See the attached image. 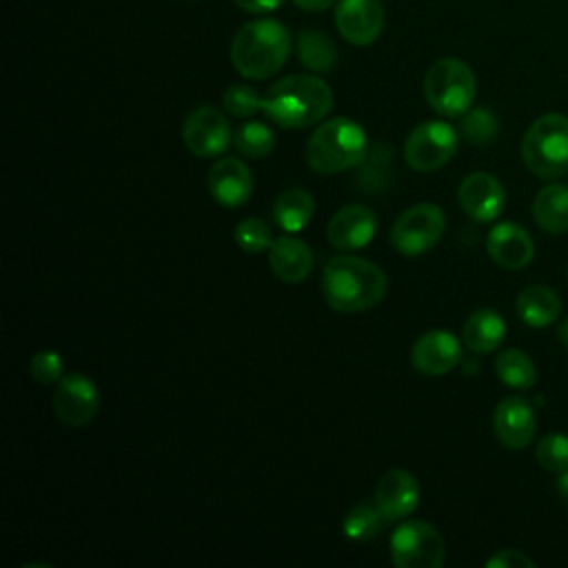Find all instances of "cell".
Instances as JSON below:
<instances>
[{
  "mask_svg": "<svg viewBox=\"0 0 568 568\" xmlns=\"http://www.w3.org/2000/svg\"><path fill=\"white\" fill-rule=\"evenodd\" d=\"M386 273L371 260L357 255H335L322 273V293L337 313H359L382 302L386 295Z\"/></svg>",
  "mask_w": 568,
  "mask_h": 568,
  "instance_id": "6da1fadb",
  "label": "cell"
},
{
  "mask_svg": "<svg viewBox=\"0 0 568 568\" xmlns=\"http://www.w3.org/2000/svg\"><path fill=\"white\" fill-rule=\"evenodd\" d=\"M333 109V91L311 73L284 75L262 95V111L282 129H304L322 122Z\"/></svg>",
  "mask_w": 568,
  "mask_h": 568,
  "instance_id": "7a4b0ae2",
  "label": "cell"
},
{
  "mask_svg": "<svg viewBox=\"0 0 568 568\" xmlns=\"http://www.w3.org/2000/svg\"><path fill=\"white\" fill-rule=\"evenodd\" d=\"M293 49L291 31L271 18L246 22L231 42V62L242 78L266 80L288 60Z\"/></svg>",
  "mask_w": 568,
  "mask_h": 568,
  "instance_id": "3957f363",
  "label": "cell"
},
{
  "mask_svg": "<svg viewBox=\"0 0 568 568\" xmlns=\"http://www.w3.org/2000/svg\"><path fill=\"white\" fill-rule=\"evenodd\" d=\"M366 155V133L351 118H331L311 133L304 158L315 173H342L357 166Z\"/></svg>",
  "mask_w": 568,
  "mask_h": 568,
  "instance_id": "277c9868",
  "label": "cell"
},
{
  "mask_svg": "<svg viewBox=\"0 0 568 568\" xmlns=\"http://www.w3.org/2000/svg\"><path fill=\"white\" fill-rule=\"evenodd\" d=\"M521 160L532 175L544 180L568 173V118L564 113L537 118L524 133Z\"/></svg>",
  "mask_w": 568,
  "mask_h": 568,
  "instance_id": "5b68a950",
  "label": "cell"
},
{
  "mask_svg": "<svg viewBox=\"0 0 568 568\" xmlns=\"http://www.w3.org/2000/svg\"><path fill=\"white\" fill-rule=\"evenodd\" d=\"M475 93V73L459 58H439L428 67L424 75V98L428 106L439 115H464L473 106Z\"/></svg>",
  "mask_w": 568,
  "mask_h": 568,
  "instance_id": "8992f818",
  "label": "cell"
},
{
  "mask_svg": "<svg viewBox=\"0 0 568 568\" xmlns=\"http://www.w3.org/2000/svg\"><path fill=\"white\" fill-rule=\"evenodd\" d=\"M446 231L444 211L433 202H419L397 215L388 240L393 248L406 257L430 251Z\"/></svg>",
  "mask_w": 568,
  "mask_h": 568,
  "instance_id": "52a82bcc",
  "label": "cell"
},
{
  "mask_svg": "<svg viewBox=\"0 0 568 568\" xmlns=\"http://www.w3.org/2000/svg\"><path fill=\"white\" fill-rule=\"evenodd\" d=\"M390 561L397 568H439L446 559L444 537L422 519L404 521L390 535Z\"/></svg>",
  "mask_w": 568,
  "mask_h": 568,
  "instance_id": "ba28073f",
  "label": "cell"
},
{
  "mask_svg": "<svg viewBox=\"0 0 568 568\" xmlns=\"http://www.w3.org/2000/svg\"><path fill=\"white\" fill-rule=\"evenodd\" d=\"M457 146L459 135L450 124L442 120H428L408 133L404 142V160L410 169L428 173L448 164L457 153Z\"/></svg>",
  "mask_w": 568,
  "mask_h": 568,
  "instance_id": "9c48e42d",
  "label": "cell"
},
{
  "mask_svg": "<svg viewBox=\"0 0 568 568\" xmlns=\"http://www.w3.org/2000/svg\"><path fill=\"white\" fill-rule=\"evenodd\" d=\"M100 408V393L93 379L84 373L62 375L53 390V413L69 428L87 426Z\"/></svg>",
  "mask_w": 568,
  "mask_h": 568,
  "instance_id": "30bf717a",
  "label": "cell"
},
{
  "mask_svg": "<svg viewBox=\"0 0 568 568\" xmlns=\"http://www.w3.org/2000/svg\"><path fill=\"white\" fill-rule=\"evenodd\" d=\"M182 140L186 149L197 158H213L224 153L231 142V124L215 106L193 109L182 124Z\"/></svg>",
  "mask_w": 568,
  "mask_h": 568,
  "instance_id": "8fae6325",
  "label": "cell"
},
{
  "mask_svg": "<svg viewBox=\"0 0 568 568\" xmlns=\"http://www.w3.org/2000/svg\"><path fill=\"white\" fill-rule=\"evenodd\" d=\"M493 430L501 446L510 450L526 448L537 433V415L532 404L521 395L504 397L493 410Z\"/></svg>",
  "mask_w": 568,
  "mask_h": 568,
  "instance_id": "7c38bea8",
  "label": "cell"
},
{
  "mask_svg": "<svg viewBox=\"0 0 568 568\" xmlns=\"http://www.w3.org/2000/svg\"><path fill=\"white\" fill-rule=\"evenodd\" d=\"M335 24L348 44L368 47L384 29V7L379 0H337Z\"/></svg>",
  "mask_w": 568,
  "mask_h": 568,
  "instance_id": "4fadbf2b",
  "label": "cell"
},
{
  "mask_svg": "<svg viewBox=\"0 0 568 568\" xmlns=\"http://www.w3.org/2000/svg\"><path fill=\"white\" fill-rule=\"evenodd\" d=\"M457 202L475 222H493L504 211L506 191L495 175L475 171L462 180L457 189Z\"/></svg>",
  "mask_w": 568,
  "mask_h": 568,
  "instance_id": "5bb4252c",
  "label": "cell"
},
{
  "mask_svg": "<svg viewBox=\"0 0 568 568\" xmlns=\"http://www.w3.org/2000/svg\"><path fill=\"white\" fill-rule=\"evenodd\" d=\"M377 231V217L371 206L353 202L342 206L326 226V237L333 248L357 251L364 248Z\"/></svg>",
  "mask_w": 568,
  "mask_h": 568,
  "instance_id": "9a60e30c",
  "label": "cell"
},
{
  "mask_svg": "<svg viewBox=\"0 0 568 568\" xmlns=\"http://www.w3.org/2000/svg\"><path fill=\"white\" fill-rule=\"evenodd\" d=\"M462 359V344L450 331H428L410 348V364L417 373L439 377L450 373Z\"/></svg>",
  "mask_w": 568,
  "mask_h": 568,
  "instance_id": "2e32d148",
  "label": "cell"
},
{
  "mask_svg": "<svg viewBox=\"0 0 568 568\" xmlns=\"http://www.w3.org/2000/svg\"><path fill=\"white\" fill-rule=\"evenodd\" d=\"M419 504V484L413 473L393 468L375 484V506L388 521L408 517Z\"/></svg>",
  "mask_w": 568,
  "mask_h": 568,
  "instance_id": "e0dca14e",
  "label": "cell"
},
{
  "mask_svg": "<svg viewBox=\"0 0 568 568\" xmlns=\"http://www.w3.org/2000/svg\"><path fill=\"white\" fill-rule=\"evenodd\" d=\"M209 193L226 209H237L253 193V173L237 158H222L209 169Z\"/></svg>",
  "mask_w": 568,
  "mask_h": 568,
  "instance_id": "ac0fdd59",
  "label": "cell"
},
{
  "mask_svg": "<svg viewBox=\"0 0 568 568\" xmlns=\"http://www.w3.org/2000/svg\"><path fill=\"white\" fill-rule=\"evenodd\" d=\"M486 251L495 264L508 271H519L530 264L535 244L528 231L515 222H501L490 229L486 237Z\"/></svg>",
  "mask_w": 568,
  "mask_h": 568,
  "instance_id": "d6986e66",
  "label": "cell"
},
{
  "mask_svg": "<svg viewBox=\"0 0 568 568\" xmlns=\"http://www.w3.org/2000/svg\"><path fill=\"white\" fill-rule=\"evenodd\" d=\"M266 253L271 271L286 284H300L313 271V251L304 240L295 235L275 237Z\"/></svg>",
  "mask_w": 568,
  "mask_h": 568,
  "instance_id": "ffe728a7",
  "label": "cell"
},
{
  "mask_svg": "<svg viewBox=\"0 0 568 568\" xmlns=\"http://www.w3.org/2000/svg\"><path fill=\"white\" fill-rule=\"evenodd\" d=\"M506 335L504 317L493 308H477L462 328V339L473 353H493Z\"/></svg>",
  "mask_w": 568,
  "mask_h": 568,
  "instance_id": "44dd1931",
  "label": "cell"
},
{
  "mask_svg": "<svg viewBox=\"0 0 568 568\" xmlns=\"http://www.w3.org/2000/svg\"><path fill=\"white\" fill-rule=\"evenodd\" d=\"M561 313L559 295L544 284H530L517 295V315L532 328L550 326Z\"/></svg>",
  "mask_w": 568,
  "mask_h": 568,
  "instance_id": "7402d4cb",
  "label": "cell"
},
{
  "mask_svg": "<svg viewBox=\"0 0 568 568\" xmlns=\"http://www.w3.org/2000/svg\"><path fill=\"white\" fill-rule=\"evenodd\" d=\"M532 217L546 233L568 231V184L550 182L532 200Z\"/></svg>",
  "mask_w": 568,
  "mask_h": 568,
  "instance_id": "603a6c76",
  "label": "cell"
},
{
  "mask_svg": "<svg viewBox=\"0 0 568 568\" xmlns=\"http://www.w3.org/2000/svg\"><path fill=\"white\" fill-rule=\"evenodd\" d=\"M315 213V200L306 189L291 186L273 202V220L286 233L302 231Z\"/></svg>",
  "mask_w": 568,
  "mask_h": 568,
  "instance_id": "cb8c5ba5",
  "label": "cell"
},
{
  "mask_svg": "<svg viewBox=\"0 0 568 568\" xmlns=\"http://www.w3.org/2000/svg\"><path fill=\"white\" fill-rule=\"evenodd\" d=\"M297 60L315 73H328L337 64V49L331 36L315 29H304L295 42Z\"/></svg>",
  "mask_w": 568,
  "mask_h": 568,
  "instance_id": "d4e9b609",
  "label": "cell"
},
{
  "mask_svg": "<svg viewBox=\"0 0 568 568\" xmlns=\"http://www.w3.org/2000/svg\"><path fill=\"white\" fill-rule=\"evenodd\" d=\"M497 377L510 388H530L537 382V368L532 359L519 348H506L495 357Z\"/></svg>",
  "mask_w": 568,
  "mask_h": 568,
  "instance_id": "484cf974",
  "label": "cell"
},
{
  "mask_svg": "<svg viewBox=\"0 0 568 568\" xmlns=\"http://www.w3.org/2000/svg\"><path fill=\"white\" fill-rule=\"evenodd\" d=\"M233 146L253 160H260L264 155H268L275 149V135L273 131L257 120L244 122L235 133H233Z\"/></svg>",
  "mask_w": 568,
  "mask_h": 568,
  "instance_id": "4316f807",
  "label": "cell"
},
{
  "mask_svg": "<svg viewBox=\"0 0 568 568\" xmlns=\"http://www.w3.org/2000/svg\"><path fill=\"white\" fill-rule=\"evenodd\" d=\"M384 515L379 513L377 506H371V504H357L353 506L344 519H342V530L348 539L353 541H368L373 539L382 526H384Z\"/></svg>",
  "mask_w": 568,
  "mask_h": 568,
  "instance_id": "83f0119b",
  "label": "cell"
},
{
  "mask_svg": "<svg viewBox=\"0 0 568 568\" xmlns=\"http://www.w3.org/2000/svg\"><path fill=\"white\" fill-rule=\"evenodd\" d=\"M499 133V120L497 115L486 109V106H475L468 109L462 115V135L470 142V144H490Z\"/></svg>",
  "mask_w": 568,
  "mask_h": 568,
  "instance_id": "f1b7e54d",
  "label": "cell"
},
{
  "mask_svg": "<svg viewBox=\"0 0 568 568\" xmlns=\"http://www.w3.org/2000/svg\"><path fill=\"white\" fill-rule=\"evenodd\" d=\"M537 464L548 473H566L568 470V435L550 433L537 442L535 448Z\"/></svg>",
  "mask_w": 568,
  "mask_h": 568,
  "instance_id": "f546056e",
  "label": "cell"
},
{
  "mask_svg": "<svg viewBox=\"0 0 568 568\" xmlns=\"http://www.w3.org/2000/svg\"><path fill=\"white\" fill-rule=\"evenodd\" d=\"M233 237L235 244L246 253H264L275 240L271 237V229L266 226V222L260 217H244L242 222H237Z\"/></svg>",
  "mask_w": 568,
  "mask_h": 568,
  "instance_id": "4dcf8cb0",
  "label": "cell"
},
{
  "mask_svg": "<svg viewBox=\"0 0 568 568\" xmlns=\"http://www.w3.org/2000/svg\"><path fill=\"white\" fill-rule=\"evenodd\" d=\"M222 104L235 118H251L262 111V95L246 84H233L224 91Z\"/></svg>",
  "mask_w": 568,
  "mask_h": 568,
  "instance_id": "1f68e13d",
  "label": "cell"
},
{
  "mask_svg": "<svg viewBox=\"0 0 568 568\" xmlns=\"http://www.w3.org/2000/svg\"><path fill=\"white\" fill-rule=\"evenodd\" d=\"M62 357L55 351H38L29 359V373L38 384H53L62 379Z\"/></svg>",
  "mask_w": 568,
  "mask_h": 568,
  "instance_id": "d6a6232c",
  "label": "cell"
},
{
  "mask_svg": "<svg viewBox=\"0 0 568 568\" xmlns=\"http://www.w3.org/2000/svg\"><path fill=\"white\" fill-rule=\"evenodd\" d=\"M486 568H535V561L526 557L521 550H499L488 561Z\"/></svg>",
  "mask_w": 568,
  "mask_h": 568,
  "instance_id": "836d02e7",
  "label": "cell"
},
{
  "mask_svg": "<svg viewBox=\"0 0 568 568\" xmlns=\"http://www.w3.org/2000/svg\"><path fill=\"white\" fill-rule=\"evenodd\" d=\"M246 13H268L275 11L284 0H233Z\"/></svg>",
  "mask_w": 568,
  "mask_h": 568,
  "instance_id": "e575fe53",
  "label": "cell"
},
{
  "mask_svg": "<svg viewBox=\"0 0 568 568\" xmlns=\"http://www.w3.org/2000/svg\"><path fill=\"white\" fill-rule=\"evenodd\" d=\"M300 9H304V11H324V9H328L331 4H335L337 0H293Z\"/></svg>",
  "mask_w": 568,
  "mask_h": 568,
  "instance_id": "d590c367",
  "label": "cell"
},
{
  "mask_svg": "<svg viewBox=\"0 0 568 568\" xmlns=\"http://www.w3.org/2000/svg\"><path fill=\"white\" fill-rule=\"evenodd\" d=\"M557 493H559V497L564 499V504H566V508H568V470L559 475V479H557Z\"/></svg>",
  "mask_w": 568,
  "mask_h": 568,
  "instance_id": "8d00e7d4",
  "label": "cell"
},
{
  "mask_svg": "<svg viewBox=\"0 0 568 568\" xmlns=\"http://www.w3.org/2000/svg\"><path fill=\"white\" fill-rule=\"evenodd\" d=\"M557 337H559V342H561L564 346H568V317L559 324V328H557Z\"/></svg>",
  "mask_w": 568,
  "mask_h": 568,
  "instance_id": "74e56055",
  "label": "cell"
}]
</instances>
